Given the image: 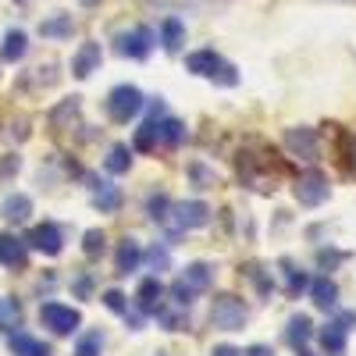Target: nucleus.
Masks as SVG:
<instances>
[{"label": "nucleus", "instance_id": "obj_23", "mask_svg": "<svg viewBox=\"0 0 356 356\" xmlns=\"http://www.w3.org/2000/svg\"><path fill=\"white\" fill-rule=\"evenodd\" d=\"M104 168H107L111 175H125V171L132 168V150H129L125 143H114L111 154H107V161H104Z\"/></svg>", "mask_w": 356, "mask_h": 356}, {"label": "nucleus", "instance_id": "obj_7", "mask_svg": "<svg viewBox=\"0 0 356 356\" xmlns=\"http://www.w3.org/2000/svg\"><path fill=\"white\" fill-rule=\"evenodd\" d=\"M25 246H33L36 253H43V257H57L61 253V232H57V225H36V228H29V235H25Z\"/></svg>", "mask_w": 356, "mask_h": 356}, {"label": "nucleus", "instance_id": "obj_20", "mask_svg": "<svg viewBox=\"0 0 356 356\" xmlns=\"http://www.w3.org/2000/svg\"><path fill=\"white\" fill-rule=\"evenodd\" d=\"M72 33H75L72 15H54V18L40 22V36H43V40H65V36H72Z\"/></svg>", "mask_w": 356, "mask_h": 356}, {"label": "nucleus", "instance_id": "obj_10", "mask_svg": "<svg viewBox=\"0 0 356 356\" xmlns=\"http://www.w3.org/2000/svg\"><path fill=\"white\" fill-rule=\"evenodd\" d=\"M25 260H29L25 239H15V235H0V264L15 271V267H25Z\"/></svg>", "mask_w": 356, "mask_h": 356}, {"label": "nucleus", "instance_id": "obj_41", "mask_svg": "<svg viewBox=\"0 0 356 356\" xmlns=\"http://www.w3.org/2000/svg\"><path fill=\"white\" fill-rule=\"evenodd\" d=\"M79 4H86V8H93V4H100V0H79Z\"/></svg>", "mask_w": 356, "mask_h": 356}, {"label": "nucleus", "instance_id": "obj_15", "mask_svg": "<svg viewBox=\"0 0 356 356\" xmlns=\"http://www.w3.org/2000/svg\"><path fill=\"white\" fill-rule=\"evenodd\" d=\"M0 214H4V221H11V225H22V221H29V214H33V200L22 196V193H15V196L4 200Z\"/></svg>", "mask_w": 356, "mask_h": 356}, {"label": "nucleus", "instance_id": "obj_34", "mask_svg": "<svg viewBox=\"0 0 356 356\" xmlns=\"http://www.w3.org/2000/svg\"><path fill=\"white\" fill-rule=\"evenodd\" d=\"M104 307L114 310V314H125L129 310V300H125V292H118V289H107L104 292Z\"/></svg>", "mask_w": 356, "mask_h": 356}, {"label": "nucleus", "instance_id": "obj_19", "mask_svg": "<svg viewBox=\"0 0 356 356\" xmlns=\"http://www.w3.org/2000/svg\"><path fill=\"white\" fill-rule=\"evenodd\" d=\"M182 282L193 289V292H207L211 289V282H214V271H211V264H189L186 271H182Z\"/></svg>", "mask_w": 356, "mask_h": 356}, {"label": "nucleus", "instance_id": "obj_29", "mask_svg": "<svg viewBox=\"0 0 356 356\" xmlns=\"http://www.w3.org/2000/svg\"><path fill=\"white\" fill-rule=\"evenodd\" d=\"M68 118H72V122L79 118V97H72V100H65L61 107H57V111L50 114V125H54V129H61V125L68 122Z\"/></svg>", "mask_w": 356, "mask_h": 356}, {"label": "nucleus", "instance_id": "obj_22", "mask_svg": "<svg viewBox=\"0 0 356 356\" xmlns=\"http://www.w3.org/2000/svg\"><path fill=\"white\" fill-rule=\"evenodd\" d=\"M161 40H164V50H182V43H186V25L178 22V18H164V25H161Z\"/></svg>", "mask_w": 356, "mask_h": 356}, {"label": "nucleus", "instance_id": "obj_35", "mask_svg": "<svg viewBox=\"0 0 356 356\" xmlns=\"http://www.w3.org/2000/svg\"><path fill=\"white\" fill-rule=\"evenodd\" d=\"M143 257H146V264H150L154 271H168V264H171V257H168L164 246H154L150 253H143Z\"/></svg>", "mask_w": 356, "mask_h": 356}, {"label": "nucleus", "instance_id": "obj_4", "mask_svg": "<svg viewBox=\"0 0 356 356\" xmlns=\"http://www.w3.org/2000/svg\"><path fill=\"white\" fill-rule=\"evenodd\" d=\"M292 193L303 207H321L324 200H328V178H324V171H303L300 178H296Z\"/></svg>", "mask_w": 356, "mask_h": 356}, {"label": "nucleus", "instance_id": "obj_21", "mask_svg": "<svg viewBox=\"0 0 356 356\" xmlns=\"http://www.w3.org/2000/svg\"><path fill=\"white\" fill-rule=\"evenodd\" d=\"M25 50H29V36L22 33V29H11V33L4 36V47H0V57H4V61H22Z\"/></svg>", "mask_w": 356, "mask_h": 356}, {"label": "nucleus", "instance_id": "obj_27", "mask_svg": "<svg viewBox=\"0 0 356 356\" xmlns=\"http://www.w3.org/2000/svg\"><path fill=\"white\" fill-rule=\"evenodd\" d=\"M15 328H22V307L15 300H0V332L11 335Z\"/></svg>", "mask_w": 356, "mask_h": 356}, {"label": "nucleus", "instance_id": "obj_3", "mask_svg": "<svg viewBox=\"0 0 356 356\" xmlns=\"http://www.w3.org/2000/svg\"><path fill=\"white\" fill-rule=\"evenodd\" d=\"M40 321L54 335H72L79 324H82V314L75 307H65V303H43L40 307Z\"/></svg>", "mask_w": 356, "mask_h": 356}, {"label": "nucleus", "instance_id": "obj_1", "mask_svg": "<svg viewBox=\"0 0 356 356\" xmlns=\"http://www.w3.org/2000/svg\"><path fill=\"white\" fill-rule=\"evenodd\" d=\"M246 303L239 300V296H232V292H221L211 300V324L221 332H243V324H246Z\"/></svg>", "mask_w": 356, "mask_h": 356}, {"label": "nucleus", "instance_id": "obj_40", "mask_svg": "<svg viewBox=\"0 0 356 356\" xmlns=\"http://www.w3.org/2000/svg\"><path fill=\"white\" fill-rule=\"evenodd\" d=\"M243 356H275V353L267 349V346H250V349H246Z\"/></svg>", "mask_w": 356, "mask_h": 356}, {"label": "nucleus", "instance_id": "obj_16", "mask_svg": "<svg viewBox=\"0 0 356 356\" xmlns=\"http://www.w3.org/2000/svg\"><path fill=\"white\" fill-rule=\"evenodd\" d=\"M139 260H143V250H139V243H136V239H125L122 246H118V257H114V271H118V275H129V271H136V267H139Z\"/></svg>", "mask_w": 356, "mask_h": 356}, {"label": "nucleus", "instance_id": "obj_18", "mask_svg": "<svg viewBox=\"0 0 356 356\" xmlns=\"http://www.w3.org/2000/svg\"><path fill=\"white\" fill-rule=\"evenodd\" d=\"M285 339H289L292 349L307 346V342L314 339V324H310V317H307V314H296V317L289 321V328H285Z\"/></svg>", "mask_w": 356, "mask_h": 356}, {"label": "nucleus", "instance_id": "obj_8", "mask_svg": "<svg viewBox=\"0 0 356 356\" xmlns=\"http://www.w3.org/2000/svg\"><path fill=\"white\" fill-rule=\"evenodd\" d=\"M285 146L292 157H303V161H314L317 157V132L314 129H285Z\"/></svg>", "mask_w": 356, "mask_h": 356}, {"label": "nucleus", "instance_id": "obj_2", "mask_svg": "<svg viewBox=\"0 0 356 356\" xmlns=\"http://www.w3.org/2000/svg\"><path fill=\"white\" fill-rule=\"evenodd\" d=\"M143 111V93L136 86H114L111 89V97H107V114H111V122H129V118H136Z\"/></svg>", "mask_w": 356, "mask_h": 356}, {"label": "nucleus", "instance_id": "obj_17", "mask_svg": "<svg viewBox=\"0 0 356 356\" xmlns=\"http://www.w3.org/2000/svg\"><path fill=\"white\" fill-rule=\"evenodd\" d=\"M317 339H321V349H324V356H346V332L339 328L335 321H332V324H324Z\"/></svg>", "mask_w": 356, "mask_h": 356}, {"label": "nucleus", "instance_id": "obj_31", "mask_svg": "<svg viewBox=\"0 0 356 356\" xmlns=\"http://www.w3.org/2000/svg\"><path fill=\"white\" fill-rule=\"evenodd\" d=\"M104 232L100 228H89L86 235H82V250H86V257H100L104 253Z\"/></svg>", "mask_w": 356, "mask_h": 356}, {"label": "nucleus", "instance_id": "obj_30", "mask_svg": "<svg viewBox=\"0 0 356 356\" xmlns=\"http://www.w3.org/2000/svg\"><path fill=\"white\" fill-rule=\"evenodd\" d=\"M100 349H104V335H100V332H89V335L79 339L75 356H100Z\"/></svg>", "mask_w": 356, "mask_h": 356}, {"label": "nucleus", "instance_id": "obj_37", "mask_svg": "<svg viewBox=\"0 0 356 356\" xmlns=\"http://www.w3.org/2000/svg\"><path fill=\"white\" fill-rule=\"evenodd\" d=\"M303 289H307V275H303V271H289V285H285V292L296 296V292H303Z\"/></svg>", "mask_w": 356, "mask_h": 356}, {"label": "nucleus", "instance_id": "obj_13", "mask_svg": "<svg viewBox=\"0 0 356 356\" xmlns=\"http://www.w3.org/2000/svg\"><path fill=\"white\" fill-rule=\"evenodd\" d=\"M161 296H164V285H161V278H143V282H139V292H136L139 310H143V314H154V310L164 303Z\"/></svg>", "mask_w": 356, "mask_h": 356}, {"label": "nucleus", "instance_id": "obj_38", "mask_svg": "<svg viewBox=\"0 0 356 356\" xmlns=\"http://www.w3.org/2000/svg\"><path fill=\"white\" fill-rule=\"evenodd\" d=\"M335 324H339L342 332H353V328H356V310H342V314L335 317Z\"/></svg>", "mask_w": 356, "mask_h": 356}, {"label": "nucleus", "instance_id": "obj_14", "mask_svg": "<svg viewBox=\"0 0 356 356\" xmlns=\"http://www.w3.org/2000/svg\"><path fill=\"white\" fill-rule=\"evenodd\" d=\"M8 346H11L15 356H50V346H47V342H40V339H33V335H25V332H11Z\"/></svg>", "mask_w": 356, "mask_h": 356}, {"label": "nucleus", "instance_id": "obj_36", "mask_svg": "<svg viewBox=\"0 0 356 356\" xmlns=\"http://www.w3.org/2000/svg\"><path fill=\"white\" fill-rule=\"evenodd\" d=\"M211 79H214V82H221V86H235V82H239V75H235V68H232V65H225V61H221V68H218V72H214Z\"/></svg>", "mask_w": 356, "mask_h": 356}, {"label": "nucleus", "instance_id": "obj_12", "mask_svg": "<svg viewBox=\"0 0 356 356\" xmlns=\"http://www.w3.org/2000/svg\"><path fill=\"white\" fill-rule=\"evenodd\" d=\"M186 68H189L193 75H200V79H211V75L221 68V57H218L214 50H193V54L186 57Z\"/></svg>", "mask_w": 356, "mask_h": 356}, {"label": "nucleus", "instance_id": "obj_28", "mask_svg": "<svg viewBox=\"0 0 356 356\" xmlns=\"http://www.w3.org/2000/svg\"><path fill=\"white\" fill-rule=\"evenodd\" d=\"M171 200L164 196V193H154L150 200H146V218L150 221H157V225H164V221H171Z\"/></svg>", "mask_w": 356, "mask_h": 356}, {"label": "nucleus", "instance_id": "obj_5", "mask_svg": "<svg viewBox=\"0 0 356 356\" xmlns=\"http://www.w3.org/2000/svg\"><path fill=\"white\" fill-rule=\"evenodd\" d=\"M171 211H175V225L189 232V228H203V225H211V207L200 203V200H186V203H171Z\"/></svg>", "mask_w": 356, "mask_h": 356}, {"label": "nucleus", "instance_id": "obj_25", "mask_svg": "<svg viewBox=\"0 0 356 356\" xmlns=\"http://www.w3.org/2000/svg\"><path fill=\"white\" fill-rule=\"evenodd\" d=\"M157 143H161V139H157V118H154V122H143V125L136 129V143H132V150L150 154Z\"/></svg>", "mask_w": 356, "mask_h": 356}, {"label": "nucleus", "instance_id": "obj_24", "mask_svg": "<svg viewBox=\"0 0 356 356\" xmlns=\"http://www.w3.org/2000/svg\"><path fill=\"white\" fill-rule=\"evenodd\" d=\"M157 139H161L164 146H182L186 125L178 122V118H164V122H157Z\"/></svg>", "mask_w": 356, "mask_h": 356}, {"label": "nucleus", "instance_id": "obj_39", "mask_svg": "<svg viewBox=\"0 0 356 356\" xmlns=\"http://www.w3.org/2000/svg\"><path fill=\"white\" fill-rule=\"evenodd\" d=\"M211 356H243V353L235 349V346H214V349H211Z\"/></svg>", "mask_w": 356, "mask_h": 356}, {"label": "nucleus", "instance_id": "obj_9", "mask_svg": "<svg viewBox=\"0 0 356 356\" xmlns=\"http://www.w3.org/2000/svg\"><path fill=\"white\" fill-rule=\"evenodd\" d=\"M100 57H104V54H100V43H93V40L82 43L79 54L72 57V75H75V79H89V75L100 68Z\"/></svg>", "mask_w": 356, "mask_h": 356}, {"label": "nucleus", "instance_id": "obj_11", "mask_svg": "<svg viewBox=\"0 0 356 356\" xmlns=\"http://www.w3.org/2000/svg\"><path fill=\"white\" fill-rule=\"evenodd\" d=\"M310 300H314L317 310H335V303H339V285H335L332 278H314V282H310Z\"/></svg>", "mask_w": 356, "mask_h": 356}, {"label": "nucleus", "instance_id": "obj_32", "mask_svg": "<svg viewBox=\"0 0 356 356\" xmlns=\"http://www.w3.org/2000/svg\"><path fill=\"white\" fill-rule=\"evenodd\" d=\"M193 296H196V292H193V289H189V285H186L182 278H178V282L171 285V303H175L178 310H189V303H193Z\"/></svg>", "mask_w": 356, "mask_h": 356}, {"label": "nucleus", "instance_id": "obj_26", "mask_svg": "<svg viewBox=\"0 0 356 356\" xmlns=\"http://www.w3.org/2000/svg\"><path fill=\"white\" fill-rule=\"evenodd\" d=\"M93 203L100 207V214H114L118 207H122V189H118V186H97Z\"/></svg>", "mask_w": 356, "mask_h": 356}, {"label": "nucleus", "instance_id": "obj_6", "mask_svg": "<svg viewBox=\"0 0 356 356\" xmlns=\"http://www.w3.org/2000/svg\"><path fill=\"white\" fill-rule=\"evenodd\" d=\"M150 47H154V29H146V25L132 29V33H125V36H118V54L132 57V61H143V57L150 54Z\"/></svg>", "mask_w": 356, "mask_h": 356}, {"label": "nucleus", "instance_id": "obj_33", "mask_svg": "<svg viewBox=\"0 0 356 356\" xmlns=\"http://www.w3.org/2000/svg\"><path fill=\"white\" fill-rule=\"evenodd\" d=\"M189 175H193V182H196L200 189H211V186H218V175H214V171H207L203 164H193V168H189Z\"/></svg>", "mask_w": 356, "mask_h": 356}]
</instances>
